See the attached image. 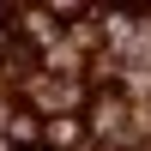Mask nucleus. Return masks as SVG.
Here are the masks:
<instances>
[{
  "label": "nucleus",
  "instance_id": "f257e3e1",
  "mask_svg": "<svg viewBox=\"0 0 151 151\" xmlns=\"http://www.w3.org/2000/svg\"><path fill=\"white\" fill-rule=\"evenodd\" d=\"M36 103L67 115V109H85L91 97H85V85H79V79H36Z\"/></svg>",
  "mask_w": 151,
  "mask_h": 151
},
{
  "label": "nucleus",
  "instance_id": "7ed1b4c3",
  "mask_svg": "<svg viewBox=\"0 0 151 151\" xmlns=\"http://www.w3.org/2000/svg\"><path fill=\"white\" fill-rule=\"evenodd\" d=\"M24 139H42V121H36L30 109H18V115H12V145H24Z\"/></svg>",
  "mask_w": 151,
  "mask_h": 151
},
{
  "label": "nucleus",
  "instance_id": "f03ea898",
  "mask_svg": "<svg viewBox=\"0 0 151 151\" xmlns=\"http://www.w3.org/2000/svg\"><path fill=\"white\" fill-rule=\"evenodd\" d=\"M42 139H48V151H91V139H85V121H73V115H60V121H48L42 127Z\"/></svg>",
  "mask_w": 151,
  "mask_h": 151
},
{
  "label": "nucleus",
  "instance_id": "39448f33",
  "mask_svg": "<svg viewBox=\"0 0 151 151\" xmlns=\"http://www.w3.org/2000/svg\"><path fill=\"white\" fill-rule=\"evenodd\" d=\"M24 151H30V145H24Z\"/></svg>",
  "mask_w": 151,
  "mask_h": 151
},
{
  "label": "nucleus",
  "instance_id": "20e7f679",
  "mask_svg": "<svg viewBox=\"0 0 151 151\" xmlns=\"http://www.w3.org/2000/svg\"><path fill=\"white\" fill-rule=\"evenodd\" d=\"M91 151H121V145H115V139H97V145H91Z\"/></svg>",
  "mask_w": 151,
  "mask_h": 151
}]
</instances>
